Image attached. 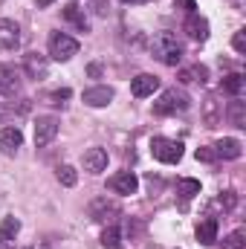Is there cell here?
I'll use <instances>...</instances> for the list:
<instances>
[{
  "label": "cell",
  "instance_id": "6da1fadb",
  "mask_svg": "<svg viewBox=\"0 0 246 249\" xmlns=\"http://www.w3.org/2000/svg\"><path fill=\"white\" fill-rule=\"evenodd\" d=\"M151 53H154L157 61H162L165 67H177V64L183 61V44H180V38H177L174 32H168V29H162V32L154 35Z\"/></svg>",
  "mask_w": 246,
  "mask_h": 249
},
{
  "label": "cell",
  "instance_id": "7a4b0ae2",
  "mask_svg": "<svg viewBox=\"0 0 246 249\" xmlns=\"http://www.w3.org/2000/svg\"><path fill=\"white\" fill-rule=\"evenodd\" d=\"M191 107V96L185 93V90H177V87H171V90H165L157 102H154V113L157 116H171V113H185Z\"/></svg>",
  "mask_w": 246,
  "mask_h": 249
},
{
  "label": "cell",
  "instance_id": "3957f363",
  "mask_svg": "<svg viewBox=\"0 0 246 249\" xmlns=\"http://www.w3.org/2000/svg\"><path fill=\"white\" fill-rule=\"evenodd\" d=\"M151 154H154V160H159V162H165V165H174V162H180L183 160V142H177V139H165V136H154L151 139Z\"/></svg>",
  "mask_w": 246,
  "mask_h": 249
},
{
  "label": "cell",
  "instance_id": "277c9868",
  "mask_svg": "<svg viewBox=\"0 0 246 249\" xmlns=\"http://www.w3.org/2000/svg\"><path fill=\"white\" fill-rule=\"evenodd\" d=\"M72 55H78V41L70 38L67 32H53L50 35V58L53 61H70Z\"/></svg>",
  "mask_w": 246,
  "mask_h": 249
},
{
  "label": "cell",
  "instance_id": "5b68a950",
  "mask_svg": "<svg viewBox=\"0 0 246 249\" xmlns=\"http://www.w3.org/2000/svg\"><path fill=\"white\" fill-rule=\"evenodd\" d=\"M23 87V70L15 64H0V96L12 99Z\"/></svg>",
  "mask_w": 246,
  "mask_h": 249
},
{
  "label": "cell",
  "instance_id": "8992f818",
  "mask_svg": "<svg viewBox=\"0 0 246 249\" xmlns=\"http://www.w3.org/2000/svg\"><path fill=\"white\" fill-rule=\"evenodd\" d=\"M23 145V133L18 124H9V127H0V154L3 157H18Z\"/></svg>",
  "mask_w": 246,
  "mask_h": 249
},
{
  "label": "cell",
  "instance_id": "52a82bcc",
  "mask_svg": "<svg viewBox=\"0 0 246 249\" xmlns=\"http://www.w3.org/2000/svg\"><path fill=\"white\" fill-rule=\"evenodd\" d=\"M58 119L55 116H38V122H35V145L38 148H47L55 136H58Z\"/></svg>",
  "mask_w": 246,
  "mask_h": 249
},
{
  "label": "cell",
  "instance_id": "ba28073f",
  "mask_svg": "<svg viewBox=\"0 0 246 249\" xmlns=\"http://www.w3.org/2000/svg\"><path fill=\"white\" fill-rule=\"evenodd\" d=\"M116 214H119V203L110 200V197H99V200L90 203V217H93L96 223H107V220H113Z\"/></svg>",
  "mask_w": 246,
  "mask_h": 249
},
{
  "label": "cell",
  "instance_id": "9c48e42d",
  "mask_svg": "<svg viewBox=\"0 0 246 249\" xmlns=\"http://www.w3.org/2000/svg\"><path fill=\"white\" fill-rule=\"evenodd\" d=\"M23 72H26L29 78H35V81L47 78V72H50V58L41 55V53H26V55H23Z\"/></svg>",
  "mask_w": 246,
  "mask_h": 249
},
{
  "label": "cell",
  "instance_id": "30bf717a",
  "mask_svg": "<svg viewBox=\"0 0 246 249\" xmlns=\"http://www.w3.org/2000/svg\"><path fill=\"white\" fill-rule=\"evenodd\" d=\"M157 90H159V78L151 75V72H139V75L130 81V93H133L136 99H148V96H154Z\"/></svg>",
  "mask_w": 246,
  "mask_h": 249
},
{
  "label": "cell",
  "instance_id": "8fae6325",
  "mask_svg": "<svg viewBox=\"0 0 246 249\" xmlns=\"http://www.w3.org/2000/svg\"><path fill=\"white\" fill-rule=\"evenodd\" d=\"M183 32L191 41H200V44H203V41L209 38V20H206L203 15H197V12H191L183 23Z\"/></svg>",
  "mask_w": 246,
  "mask_h": 249
},
{
  "label": "cell",
  "instance_id": "7c38bea8",
  "mask_svg": "<svg viewBox=\"0 0 246 249\" xmlns=\"http://www.w3.org/2000/svg\"><path fill=\"white\" fill-rule=\"evenodd\" d=\"M113 87H105V84H99V87H90V90H84L81 93V99H84V105L87 107H107L110 102H113Z\"/></svg>",
  "mask_w": 246,
  "mask_h": 249
},
{
  "label": "cell",
  "instance_id": "4fadbf2b",
  "mask_svg": "<svg viewBox=\"0 0 246 249\" xmlns=\"http://www.w3.org/2000/svg\"><path fill=\"white\" fill-rule=\"evenodd\" d=\"M20 47V26L9 18H0V50H18Z\"/></svg>",
  "mask_w": 246,
  "mask_h": 249
},
{
  "label": "cell",
  "instance_id": "5bb4252c",
  "mask_svg": "<svg viewBox=\"0 0 246 249\" xmlns=\"http://www.w3.org/2000/svg\"><path fill=\"white\" fill-rule=\"evenodd\" d=\"M107 188H110L113 194H133V191L139 188V180H136L133 171H119V174H113V177L107 180Z\"/></svg>",
  "mask_w": 246,
  "mask_h": 249
},
{
  "label": "cell",
  "instance_id": "9a60e30c",
  "mask_svg": "<svg viewBox=\"0 0 246 249\" xmlns=\"http://www.w3.org/2000/svg\"><path fill=\"white\" fill-rule=\"evenodd\" d=\"M61 18L67 20V23H72L78 32H90V20H87L84 9H81L78 3H64L61 6Z\"/></svg>",
  "mask_w": 246,
  "mask_h": 249
},
{
  "label": "cell",
  "instance_id": "2e32d148",
  "mask_svg": "<svg viewBox=\"0 0 246 249\" xmlns=\"http://www.w3.org/2000/svg\"><path fill=\"white\" fill-rule=\"evenodd\" d=\"M84 171H90V174H102L105 168H107V151L105 148H90V151H84Z\"/></svg>",
  "mask_w": 246,
  "mask_h": 249
},
{
  "label": "cell",
  "instance_id": "e0dca14e",
  "mask_svg": "<svg viewBox=\"0 0 246 249\" xmlns=\"http://www.w3.org/2000/svg\"><path fill=\"white\" fill-rule=\"evenodd\" d=\"M211 148H214L217 160H238V157L244 154V145H241L238 139H232V136H226V139H217Z\"/></svg>",
  "mask_w": 246,
  "mask_h": 249
},
{
  "label": "cell",
  "instance_id": "ac0fdd59",
  "mask_svg": "<svg viewBox=\"0 0 246 249\" xmlns=\"http://www.w3.org/2000/svg\"><path fill=\"white\" fill-rule=\"evenodd\" d=\"M29 107H32V102H29V99L0 105V124H6L9 119H20V116H26V113H29Z\"/></svg>",
  "mask_w": 246,
  "mask_h": 249
},
{
  "label": "cell",
  "instance_id": "d6986e66",
  "mask_svg": "<svg viewBox=\"0 0 246 249\" xmlns=\"http://www.w3.org/2000/svg\"><path fill=\"white\" fill-rule=\"evenodd\" d=\"M214 241H217V220H214V217L200 220V223H197V244L211 247Z\"/></svg>",
  "mask_w": 246,
  "mask_h": 249
},
{
  "label": "cell",
  "instance_id": "ffe728a7",
  "mask_svg": "<svg viewBox=\"0 0 246 249\" xmlns=\"http://www.w3.org/2000/svg\"><path fill=\"white\" fill-rule=\"evenodd\" d=\"M226 119H229V124H235V127H246V102L241 96H235V99L229 102Z\"/></svg>",
  "mask_w": 246,
  "mask_h": 249
},
{
  "label": "cell",
  "instance_id": "44dd1931",
  "mask_svg": "<svg viewBox=\"0 0 246 249\" xmlns=\"http://www.w3.org/2000/svg\"><path fill=\"white\" fill-rule=\"evenodd\" d=\"M244 87H246V78L241 72H229V75H223V81H220V93H226V96H244Z\"/></svg>",
  "mask_w": 246,
  "mask_h": 249
},
{
  "label": "cell",
  "instance_id": "7402d4cb",
  "mask_svg": "<svg viewBox=\"0 0 246 249\" xmlns=\"http://www.w3.org/2000/svg\"><path fill=\"white\" fill-rule=\"evenodd\" d=\"M177 78L183 81V84H206L209 81V70L203 67V64H194V67H185L177 72Z\"/></svg>",
  "mask_w": 246,
  "mask_h": 249
},
{
  "label": "cell",
  "instance_id": "603a6c76",
  "mask_svg": "<svg viewBox=\"0 0 246 249\" xmlns=\"http://www.w3.org/2000/svg\"><path fill=\"white\" fill-rule=\"evenodd\" d=\"M203 119H206L209 127H214V124L223 119V107H220V102L214 96H206L203 99Z\"/></svg>",
  "mask_w": 246,
  "mask_h": 249
},
{
  "label": "cell",
  "instance_id": "cb8c5ba5",
  "mask_svg": "<svg viewBox=\"0 0 246 249\" xmlns=\"http://www.w3.org/2000/svg\"><path fill=\"white\" fill-rule=\"evenodd\" d=\"M177 194H180V200H183V203L194 200V197L200 194V180H191V177L177 180Z\"/></svg>",
  "mask_w": 246,
  "mask_h": 249
},
{
  "label": "cell",
  "instance_id": "d4e9b609",
  "mask_svg": "<svg viewBox=\"0 0 246 249\" xmlns=\"http://www.w3.org/2000/svg\"><path fill=\"white\" fill-rule=\"evenodd\" d=\"M18 232H20V220L18 217H3V223H0V244H9V241H15L18 238Z\"/></svg>",
  "mask_w": 246,
  "mask_h": 249
},
{
  "label": "cell",
  "instance_id": "484cf974",
  "mask_svg": "<svg viewBox=\"0 0 246 249\" xmlns=\"http://www.w3.org/2000/svg\"><path fill=\"white\" fill-rule=\"evenodd\" d=\"M102 247L105 249H122V232L116 226H107L102 232Z\"/></svg>",
  "mask_w": 246,
  "mask_h": 249
},
{
  "label": "cell",
  "instance_id": "4316f807",
  "mask_svg": "<svg viewBox=\"0 0 246 249\" xmlns=\"http://www.w3.org/2000/svg\"><path fill=\"white\" fill-rule=\"evenodd\" d=\"M58 183L67 188H72L78 183V174H75V168L72 165H58Z\"/></svg>",
  "mask_w": 246,
  "mask_h": 249
},
{
  "label": "cell",
  "instance_id": "83f0119b",
  "mask_svg": "<svg viewBox=\"0 0 246 249\" xmlns=\"http://www.w3.org/2000/svg\"><path fill=\"white\" fill-rule=\"evenodd\" d=\"M67 99H70V90H67V87L44 93V102H47V105H55V107H64V102H67Z\"/></svg>",
  "mask_w": 246,
  "mask_h": 249
},
{
  "label": "cell",
  "instance_id": "f1b7e54d",
  "mask_svg": "<svg viewBox=\"0 0 246 249\" xmlns=\"http://www.w3.org/2000/svg\"><path fill=\"white\" fill-rule=\"evenodd\" d=\"M220 249H246L244 232H232L229 238H223V247H220Z\"/></svg>",
  "mask_w": 246,
  "mask_h": 249
},
{
  "label": "cell",
  "instance_id": "f546056e",
  "mask_svg": "<svg viewBox=\"0 0 246 249\" xmlns=\"http://www.w3.org/2000/svg\"><path fill=\"white\" fill-rule=\"evenodd\" d=\"M90 12H93L96 18H107L110 3H107V0H90Z\"/></svg>",
  "mask_w": 246,
  "mask_h": 249
},
{
  "label": "cell",
  "instance_id": "4dcf8cb0",
  "mask_svg": "<svg viewBox=\"0 0 246 249\" xmlns=\"http://www.w3.org/2000/svg\"><path fill=\"white\" fill-rule=\"evenodd\" d=\"M200 162H217V154H214V148L209 145V148H197V154H194Z\"/></svg>",
  "mask_w": 246,
  "mask_h": 249
},
{
  "label": "cell",
  "instance_id": "1f68e13d",
  "mask_svg": "<svg viewBox=\"0 0 246 249\" xmlns=\"http://www.w3.org/2000/svg\"><path fill=\"white\" fill-rule=\"evenodd\" d=\"M232 47H235V53H246V29H238L235 32V38H232Z\"/></svg>",
  "mask_w": 246,
  "mask_h": 249
},
{
  "label": "cell",
  "instance_id": "d6a6232c",
  "mask_svg": "<svg viewBox=\"0 0 246 249\" xmlns=\"http://www.w3.org/2000/svg\"><path fill=\"white\" fill-rule=\"evenodd\" d=\"M217 203H220L223 209H235V206H238V194H235V191H223Z\"/></svg>",
  "mask_w": 246,
  "mask_h": 249
},
{
  "label": "cell",
  "instance_id": "836d02e7",
  "mask_svg": "<svg viewBox=\"0 0 246 249\" xmlns=\"http://www.w3.org/2000/svg\"><path fill=\"white\" fill-rule=\"evenodd\" d=\"M177 9H185V12L191 15V12L197 9V3H194V0H177Z\"/></svg>",
  "mask_w": 246,
  "mask_h": 249
},
{
  "label": "cell",
  "instance_id": "e575fe53",
  "mask_svg": "<svg viewBox=\"0 0 246 249\" xmlns=\"http://www.w3.org/2000/svg\"><path fill=\"white\" fill-rule=\"evenodd\" d=\"M87 72H90L93 78H99V75H102V64H90V67H87Z\"/></svg>",
  "mask_w": 246,
  "mask_h": 249
},
{
  "label": "cell",
  "instance_id": "d590c367",
  "mask_svg": "<svg viewBox=\"0 0 246 249\" xmlns=\"http://www.w3.org/2000/svg\"><path fill=\"white\" fill-rule=\"evenodd\" d=\"M53 3H55V0H35L38 9H47V6H53Z\"/></svg>",
  "mask_w": 246,
  "mask_h": 249
},
{
  "label": "cell",
  "instance_id": "8d00e7d4",
  "mask_svg": "<svg viewBox=\"0 0 246 249\" xmlns=\"http://www.w3.org/2000/svg\"><path fill=\"white\" fill-rule=\"evenodd\" d=\"M122 3H130V6H136V3H148V0H122Z\"/></svg>",
  "mask_w": 246,
  "mask_h": 249
}]
</instances>
